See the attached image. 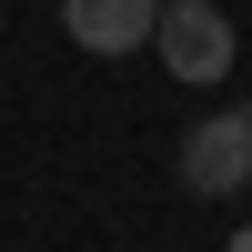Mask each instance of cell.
<instances>
[{"instance_id": "cell-1", "label": "cell", "mask_w": 252, "mask_h": 252, "mask_svg": "<svg viewBox=\"0 0 252 252\" xmlns=\"http://www.w3.org/2000/svg\"><path fill=\"white\" fill-rule=\"evenodd\" d=\"M242 182H252V111H212V121H192V131H182V192L232 202Z\"/></svg>"}, {"instance_id": "cell-2", "label": "cell", "mask_w": 252, "mask_h": 252, "mask_svg": "<svg viewBox=\"0 0 252 252\" xmlns=\"http://www.w3.org/2000/svg\"><path fill=\"white\" fill-rule=\"evenodd\" d=\"M152 61H161L172 81H222V71H232V20H222L212 0H182V10H161Z\"/></svg>"}, {"instance_id": "cell-3", "label": "cell", "mask_w": 252, "mask_h": 252, "mask_svg": "<svg viewBox=\"0 0 252 252\" xmlns=\"http://www.w3.org/2000/svg\"><path fill=\"white\" fill-rule=\"evenodd\" d=\"M61 31H71L91 61H121V51H152L161 0H61Z\"/></svg>"}, {"instance_id": "cell-4", "label": "cell", "mask_w": 252, "mask_h": 252, "mask_svg": "<svg viewBox=\"0 0 252 252\" xmlns=\"http://www.w3.org/2000/svg\"><path fill=\"white\" fill-rule=\"evenodd\" d=\"M222 252H252V222H242V232H232V242H222Z\"/></svg>"}, {"instance_id": "cell-5", "label": "cell", "mask_w": 252, "mask_h": 252, "mask_svg": "<svg viewBox=\"0 0 252 252\" xmlns=\"http://www.w3.org/2000/svg\"><path fill=\"white\" fill-rule=\"evenodd\" d=\"M161 10H182V0H161Z\"/></svg>"}]
</instances>
